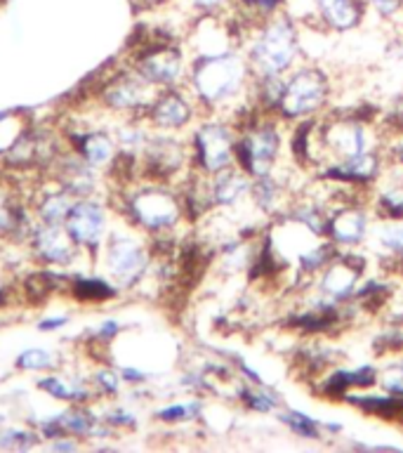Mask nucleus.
Masks as SVG:
<instances>
[{
    "label": "nucleus",
    "mask_w": 403,
    "mask_h": 453,
    "mask_svg": "<svg viewBox=\"0 0 403 453\" xmlns=\"http://www.w3.org/2000/svg\"><path fill=\"white\" fill-rule=\"evenodd\" d=\"M140 59V76L151 85H163V88H172L179 83L184 76V57L182 52L172 45H158V48L148 50Z\"/></svg>",
    "instance_id": "obj_11"
},
{
    "label": "nucleus",
    "mask_w": 403,
    "mask_h": 453,
    "mask_svg": "<svg viewBox=\"0 0 403 453\" xmlns=\"http://www.w3.org/2000/svg\"><path fill=\"white\" fill-rule=\"evenodd\" d=\"M17 366L19 368H31V371H41V368L52 366V357H49L45 349H28L17 359Z\"/></svg>",
    "instance_id": "obj_29"
},
{
    "label": "nucleus",
    "mask_w": 403,
    "mask_h": 453,
    "mask_svg": "<svg viewBox=\"0 0 403 453\" xmlns=\"http://www.w3.org/2000/svg\"><path fill=\"white\" fill-rule=\"evenodd\" d=\"M69 236L76 243H95L104 229V212L97 203H78L69 212Z\"/></svg>",
    "instance_id": "obj_18"
},
{
    "label": "nucleus",
    "mask_w": 403,
    "mask_h": 453,
    "mask_svg": "<svg viewBox=\"0 0 403 453\" xmlns=\"http://www.w3.org/2000/svg\"><path fill=\"white\" fill-rule=\"evenodd\" d=\"M293 201V198H290ZM288 187L281 177L271 173V175L253 177L250 184V203L257 212H262L264 218L278 219L283 212L288 211Z\"/></svg>",
    "instance_id": "obj_13"
},
{
    "label": "nucleus",
    "mask_w": 403,
    "mask_h": 453,
    "mask_svg": "<svg viewBox=\"0 0 403 453\" xmlns=\"http://www.w3.org/2000/svg\"><path fill=\"white\" fill-rule=\"evenodd\" d=\"M189 163V151L175 137H154L147 144V170L154 177H170Z\"/></svg>",
    "instance_id": "obj_15"
},
{
    "label": "nucleus",
    "mask_w": 403,
    "mask_h": 453,
    "mask_svg": "<svg viewBox=\"0 0 403 453\" xmlns=\"http://www.w3.org/2000/svg\"><path fill=\"white\" fill-rule=\"evenodd\" d=\"M14 219V212L7 208V203L0 198V229H7V226L12 225Z\"/></svg>",
    "instance_id": "obj_35"
},
{
    "label": "nucleus",
    "mask_w": 403,
    "mask_h": 453,
    "mask_svg": "<svg viewBox=\"0 0 403 453\" xmlns=\"http://www.w3.org/2000/svg\"><path fill=\"white\" fill-rule=\"evenodd\" d=\"M331 76L321 66L307 62L297 64L285 76V90L276 116L283 123H297V120L321 116L331 102Z\"/></svg>",
    "instance_id": "obj_4"
},
{
    "label": "nucleus",
    "mask_w": 403,
    "mask_h": 453,
    "mask_svg": "<svg viewBox=\"0 0 403 453\" xmlns=\"http://www.w3.org/2000/svg\"><path fill=\"white\" fill-rule=\"evenodd\" d=\"M373 222L375 215L370 211V203H366V201H349V203L332 205L331 215H328L325 239H331L339 250L363 248V243H368Z\"/></svg>",
    "instance_id": "obj_8"
},
{
    "label": "nucleus",
    "mask_w": 403,
    "mask_h": 453,
    "mask_svg": "<svg viewBox=\"0 0 403 453\" xmlns=\"http://www.w3.org/2000/svg\"><path fill=\"white\" fill-rule=\"evenodd\" d=\"M55 449H73V444H55Z\"/></svg>",
    "instance_id": "obj_39"
},
{
    "label": "nucleus",
    "mask_w": 403,
    "mask_h": 453,
    "mask_svg": "<svg viewBox=\"0 0 403 453\" xmlns=\"http://www.w3.org/2000/svg\"><path fill=\"white\" fill-rule=\"evenodd\" d=\"M148 257L134 241H116L109 248V272L116 281L130 286L147 272Z\"/></svg>",
    "instance_id": "obj_16"
},
{
    "label": "nucleus",
    "mask_w": 403,
    "mask_h": 453,
    "mask_svg": "<svg viewBox=\"0 0 403 453\" xmlns=\"http://www.w3.org/2000/svg\"><path fill=\"white\" fill-rule=\"evenodd\" d=\"M66 324V319H48V324H41L42 331H48V328H59V326Z\"/></svg>",
    "instance_id": "obj_37"
},
{
    "label": "nucleus",
    "mask_w": 403,
    "mask_h": 453,
    "mask_svg": "<svg viewBox=\"0 0 403 453\" xmlns=\"http://www.w3.org/2000/svg\"><path fill=\"white\" fill-rule=\"evenodd\" d=\"M170 3V0H133L134 7H140V10H151V7H161Z\"/></svg>",
    "instance_id": "obj_36"
},
{
    "label": "nucleus",
    "mask_w": 403,
    "mask_h": 453,
    "mask_svg": "<svg viewBox=\"0 0 403 453\" xmlns=\"http://www.w3.org/2000/svg\"><path fill=\"white\" fill-rule=\"evenodd\" d=\"M76 290L83 300H104V297H109L113 293V290L102 281H78Z\"/></svg>",
    "instance_id": "obj_32"
},
{
    "label": "nucleus",
    "mask_w": 403,
    "mask_h": 453,
    "mask_svg": "<svg viewBox=\"0 0 403 453\" xmlns=\"http://www.w3.org/2000/svg\"><path fill=\"white\" fill-rule=\"evenodd\" d=\"M233 0H189L191 10H196L198 14L203 17H217V14H224L229 7H232Z\"/></svg>",
    "instance_id": "obj_31"
},
{
    "label": "nucleus",
    "mask_w": 403,
    "mask_h": 453,
    "mask_svg": "<svg viewBox=\"0 0 403 453\" xmlns=\"http://www.w3.org/2000/svg\"><path fill=\"white\" fill-rule=\"evenodd\" d=\"M123 375H125L127 380H141V378H144V373H140V371H130V368H125Z\"/></svg>",
    "instance_id": "obj_38"
},
{
    "label": "nucleus",
    "mask_w": 403,
    "mask_h": 453,
    "mask_svg": "<svg viewBox=\"0 0 403 453\" xmlns=\"http://www.w3.org/2000/svg\"><path fill=\"white\" fill-rule=\"evenodd\" d=\"M387 182L375 184L370 191V211L377 219H403V175L387 168Z\"/></svg>",
    "instance_id": "obj_17"
},
{
    "label": "nucleus",
    "mask_w": 403,
    "mask_h": 453,
    "mask_svg": "<svg viewBox=\"0 0 403 453\" xmlns=\"http://www.w3.org/2000/svg\"><path fill=\"white\" fill-rule=\"evenodd\" d=\"M35 248L49 262H66L71 257V246L66 243L64 234L59 232L57 225H49L38 232V236H35Z\"/></svg>",
    "instance_id": "obj_23"
},
{
    "label": "nucleus",
    "mask_w": 403,
    "mask_h": 453,
    "mask_svg": "<svg viewBox=\"0 0 403 453\" xmlns=\"http://www.w3.org/2000/svg\"><path fill=\"white\" fill-rule=\"evenodd\" d=\"M31 441H35L34 434H27V432H7L5 437L0 439V444L7 446V444H31Z\"/></svg>",
    "instance_id": "obj_34"
},
{
    "label": "nucleus",
    "mask_w": 403,
    "mask_h": 453,
    "mask_svg": "<svg viewBox=\"0 0 403 453\" xmlns=\"http://www.w3.org/2000/svg\"><path fill=\"white\" fill-rule=\"evenodd\" d=\"M368 17L366 0H311V27L349 34L363 24Z\"/></svg>",
    "instance_id": "obj_10"
},
{
    "label": "nucleus",
    "mask_w": 403,
    "mask_h": 453,
    "mask_svg": "<svg viewBox=\"0 0 403 453\" xmlns=\"http://www.w3.org/2000/svg\"><path fill=\"white\" fill-rule=\"evenodd\" d=\"M133 212L137 222L147 229L163 232L175 226L182 218V201L165 187H147L133 198Z\"/></svg>",
    "instance_id": "obj_9"
},
{
    "label": "nucleus",
    "mask_w": 403,
    "mask_h": 453,
    "mask_svg": "<svg viewBox=\"0 0 403 453\" xmlns=\"http://www.w3.org/2000/svg\"><path fill=\"white\" fill-rule=\"evenodd\" d=\"M370 250L382 260H394L403 255V219H377L375 218L368 236Z\"/></svg>",
    "instance_id": "obj_19"
},
{
    "label": "nucleus",
    "mask_w": 403,
    "mask_h": 453,
    "mask_svg": "<svg viewBox=\"0 0 403 453\" xmlns=\"http://www.w3.org/2000/svg\"><path fill=\"white\" fill-rule=\"evenodd\" d=\"M194 113H196L194 102L182 92L172 90V88L158 95L148 106V116L163 130H179V127L189 126Z\"/></svg>",
    "instance_id": "obj_14"
},
{
    "label": "nucleus",
    "mask_w": 403,
    "mask_h": 453,
    "mask_svg": "<svg viewBox=\"0 0 403 453\" xmlns=\"http://www.w3.org/2000/svg\"><path fill=\"white\" fill-rule=\"evenodd\" d=\"M278 423L285 425L295 437L300 439H311V441H318L323 437V427H321V420L311 418L309 413L297 409H283L278 411Z\"/></svg>",
    "instance_id": "obj_22"
},
{
    "label": "nucleus",
    "mask_w": 403,
    "mask_h": 453,
    "mask_svg": "<svg viewBox=\"0 0 403 453\" xmlns=\"http://www.w3.org/2000/svg\"><path fill=\"white\" fill-rule=\"evenodd\" d=\"M384 154H387L389 165H394V168H403V134L401 137H394V140L387 142Z\"/></svg>",
    "instance_id": "obj_33"
},
{
    "label": "nucleus",
    "mask_w": 403,
    "mask_h": 453,
    "mask_svg": "<svg viewBox=\"0 0 403 453\" xmlns=\"http://www.w3.org/2000/svg\"><path fill=\"white\" fill-rule=\"evenodd\" d=\"M80 151L90 163H106L113 154L111 140L102 133H90L80 142Z\"/></svg>",
    "instance_id": "obj_24"
},
{
    "label": "nucleus",
    "mask_w": 403,
    "mask_h": 453,
    "mask_svg": "<svg viewBox=\"0 0 403 453\" xmlns=\"http://www.w3.org/2000/svg\"><path fill=\"white\" fill-rule=\"evenodd\" d=\"M147 85L151 83H147L144 78H118L106 92V102L116 109H140V106L151 102Z\"/></svg>",
    "instance_id": "obj_20"
},
{
    "label": "nucleus",
    "mask_w": 403,
    "mask_h": 453,
    "mask_svg": "<svg viewBox=\"0 0 403 453\" xmlns=\"http://www.w3.org/2000/svg\"><path fill=\"white\" fill-rule=\"evenodd\" d=\"M253 69L246 52L240 48L215 52V55L194 57L189 83L194 97L210 111L240 109L250 102L253 90Z\"/></svg>",
    "instance_id": "obj_1"
},
{
    "label": "nucleus",
    "mask_w": 403,
    "mask_h": 453,
    "mask_svg": "<svg viewBox=\"0 0 403 453\" xmlns=\"http://www.w3.org/2000/svg\"><path fill=\"white\" fill-rule=\"evenodd\" d=\"M387 154L384 149H368L363 154L339 161H325L316 168V177L331 182L354 187V189H373L387 173Z\"/></svg>",
    "instance_id": "obj_7"
},
{
    "label": "nucleus",
    "mask_w": 403,
    "mask_h": 453,
    "mask_svg": "<svg viewBox=\"0 0 403 453\" xmlns=\"http://www.w3.org/2000/svg\"><path fill=\"white\" fill-rule=\"evenodd\" d=\"M368 12H375L380 19L396 21L403 14V0H366Z\"/></svg>",
    "instance_id": "obj_28"
},
{
    "label": "nucleus",
    "mask_w": 403,
    "mask_h": 453,
    "mask_svg": "<svg viewBox=\"0 0 403 453\" xmlns=\"http://www.w3.org/2000/svg\"><path fill=\"white\" fill-rule=\"evenodd\" d=\"M236 137L239 133L229 119L203 120L191 134V154L198 173L212 177L236 165Z\"/></svg>",
    "instance_id": "obj_5"
},
{
    "label": "nucleus",
    "mask_w": 403,
    "mask_h": 453,
    "mask_svg": "<svg viewBox=\"0 0 403 453\" xmlns=\"http://www.w3.org/2000/svg\"><path fill=\"white\" fill-rule=\"evenodd\" d=\"M368 265H370L368 253H363L361 248L339 250L331 265L316 276V290L335 303H349L363 276L368 274Z\"/></svg>",
    "instance_id": "obj_6"
},
{
    "label": "nucleus",
    "mask_w": 403,
    "mask_h": 453,
    "mask_svg": "<svg viewBox=\"0 0 403 453\" xmlns=\"http://www.w3.org/2000/svg\"><path fill=\"white\" fill-rule=\"evenodd\" d=\"M285 147V123L276 113H255L236 137V165L246 175L262 177L278 170Z\"/></svg>",
    "instance_id": "obj_3"
},
{
    "label": "nucleus",
    "mask_w": 403,
    "mask_h": 453,
    "mask_svg": "<svg viewBox=\"0 0 403 453\" xmlns=\"http://www.w3.org/2000/svg\"><path fill=\"white\" fill-rule=\"evenodd\" d=\"M71 201L64 194H59V196H49L45 203H42L41 208V215L45 218V222L48 225H59L62 219L69 218V212H71Z\"/></svg>",
    "instance_id": "obj_25"
},
{
    "label": "nucleus",
    "mask_w": 403,
    "mask_h": 453,
    "mask_svg": "<svg viewBox=\"0 0 403 453\" xmlns=\"http://www.w3.org/2000/svg\"><path fill=\"white\" fill-rule=\"evenodd\" d=\"M201 402H189V403H175V406H168V409L158 411V418L161 420H168V423H182V420H194V418L201 416Z\"/></svg>",
    "instance_id": "obj_26"
},
{
    "label": "nucleus",
    "mask_w": 403,
    "mask_h": 453,
    "mask_svg": "<svg viewBox=\"0 0 403 453\" xmlns=\"http://www.w3.org/2000/svg\"><path fill=\"white\" fill-rule=\"evenodd\" d=\"M240 50L246 52L255 76H285L302 57V27L283 10L255 27Z\"/></svg>",
    "instance_id": "obj_2"
},
{
    "label": "nucleus",
    "mask_w": 403,
    "mask_h": 453,
    "mask_svg": "<svg viewBox=\"0 0 403 453\" xmlns=\"http://www.w3.org/2000/svg\"><path fill=\"white\" fill-rule=\"evenodd\" d=\"M5 119H7V113H0V123H3Z\"/></svg>",
    "instance_id": "obj_40"
},
{
    "label": "nucleus",
    "mask_w": 403,
    "mask_h": 453,
    "mask_svg": "<svg viewBox=\"0 0 403 453\" xmlns=\"http://www.w3.org/2000/svg\"><path fill=\"white\" fill-rule=\"evenodd\" d=\"M42 389H48L49 395L59 396V399H83L85 392L78 388H69V385H64L59 378H48V380L41 382Z\"/></svg>",
    "instance_id": "obj_30"
},
{
    "label": "nucleus",
    "mask_w": 403,
    "mask_h": 453,
    "mask_svg": "<svg viewBox=\"0 0 403 453\" xmlns=\"http://www.w3.org/2000/svg\"><path fill=\"white\" fill-rule=\"evenodd\" d=\"M236 396H239V402L243 403L247 411H253V413H278V411L283 409L281 396L276 395L269 385H253V382H246V385H239Z\"/></svg>",
    "instance_id": "obj_21"
},
{
    "label": "nucleus",
    "mask_w": 403,
    "mask_h": 453,
    "mask_svg": "<svg viewBox=\"0 0 403 453\" xmlns=\"http://www.w3.org/2000/svg\"><path fill=\"white\" fill-rule=\"evenodd\" d=\"M250 184H253V177L246 175L239 165H232L217 175L208 177L212 208L232 211L240 205L246 198H250Z\"/></svg>",
    "instance_id": "obj_12"
},
{
    "label": "nucleus",
    "mask_w": 403,
    "mask_h": 453,
    "mask_svg": "<svg viewBox=\"0 0 403 453\" xmlns=\"http://www.w3.org/2000/svg\"><path fill=\"white\" fill-rule=\"evenodd\" d=\"M382 130H384L387 142L403 134V95L396 99L394 106L382 116Z\"/></svg>",
    "instance_id": "obj_27"
}]
</instances>
